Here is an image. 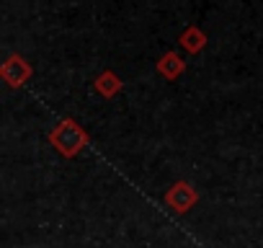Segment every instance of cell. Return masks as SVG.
I'll use <instances>...</instances> for the list:
<instances>
[{
  "label": "cell",
  "instance_id": "6da1fadb",
  "mask_svg": "<svg viewBox=\"0 0 263 248\" xmlns=\"http://www.w3.org/2000/svg\"><path fill=\"white\" fill-rule=\"evenodd\" d=\"M49 140H52V145H54L65 158H75V155L88 145V135L78 127L72 119H62L57 127L49 132Z\"/></svg>",
  "mask_w": 263,
  "mask_h": 248
},
{
  "label": "cell",
  "instance_id": "7a4b0ae2",
  "mask_svg": "<svg viewBox=\"0 0 263 248\" xmlns=\"http://www.w3.org/2000/svg\"><path fill=\"white\" fill-rule=\"evenodd\" d=\"M3 78H6V83L8 85H24L29 78H31V67H29V62L24 60V57H18V55H13V57H8L6 60V65H3Z\"/></svg>",
  "mask_w": 263,
  "mask_h": 248
},
{
  "label": "cell",
  "instance_id": "3957f363",
  "mask_svg": "<svg viewBox=\"0 0 263 248\" xmlns=\"http://www.w3.org/2000/svg\"><path fill=\"white\" fill-rule=\"evenodd\" d=\"M168 204L173 207V209H178V212H186L189 207H194V202H196V191L189 186V184H176L171 191H168Z\"/></svg>",
  "mask_w": 263,
  "mask_h": 248
},
{
  "label": "cell",
  "instance_id": "277c9868",
  "mask_svg": "<svg viewBox=\"0 0 263 248\" xmlns=\"http://www.w3.org/2000/svg\"><path fill=\"white\" fill-rule=\"evenodd\" d=\"M183 67H186V62H183V60H181V55H176V52L163 55V57H160V62H158V73H160V75H165L168 80H176V78L183 73Z\"/></svg>",
  "mask_w": 263,
  "mask_h": 248
},
{
  "label": "cell",
  "instance_id": "5b68a950",
  "mask_svg": "<svg viewBox=\"0 0 263 248\" xmlns=\"http://www.w3.org/2000/svg\"><path fill=\"white\" fill-rule=\"evenodd\" d=\"M204 44H206V37H204L196 26H191V29H186V31L181 34V47H186V52H191V55L201 52Z\"/></svg>",
  "mask_w": 263,
  "mask_h": 248
},
{
  "label": "cell",
  "instance_id": "8992f818",
  "mask_svg": "<svg viewBox=\"0 0 263 248\" xmlns=\"http://www.w3.org/2000/svg\"><path fill=\"white\" fill-rule=\"evenodd\" d=\"M96 91H98L101 96L111 98V96H116V93L121 91V83H119V78H116L114 73H101V75L96 78Z\"/></svg>",
  "mask_w": 263,
  "mask_h": 248
}]
</instances>
